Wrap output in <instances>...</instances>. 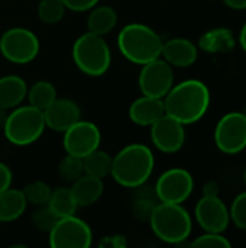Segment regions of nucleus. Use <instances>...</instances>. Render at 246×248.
I'll use <instances>...</instances> for the list:
<instances>
[{
    "mask_svg": "<svg viewBox=\"0 0 246 248\" xmlns=\"http://www.w3.org/2000/svg\"><path fill=\"white\" fill-rule=\"evenodd\" d=\"M43 119L46 128L55 132H65L81 119V109L77 102L67 97H57L45 110Z\"/></svg>",
    "mask_w": 246,
    "mask_h": 248,
    "instance_id": "15",
    "label": "nucleus"
},
{
    "mask_svg": "<svg viewBox=\"0 0 246 248\" xmlns=\"http://www.w3.org/2000/svg\"><path fill=\"white\" fill-rule=\"evenodd\" d=\"M245 182H246V170H245Z\"/></svg>",
    "mask_w": 246,
    "mask_h": 248,
    "instance_id": "39",
    "label": "nucleus"
},
{
    "mask_svg": "<svg viewBox=\"0 0 246 248\" xmlns=\"http://www.w3.org/2000/svg\"><path fill=\"white\" fill-rule=\"evenodd\" d=\"M154 166L155 158L149 147L144 144H129L113 157L110 176L117 185L136 189L148 182Z\"/></svg>",
    "mask_w": 246,
    "mask_h": 248,
    "instance_id": "2",
    "label": "nucleus"
},
{
    "mask_svg": "<svg viewBox=\"0 0 246 248\" xmlns=\"http://www.w3.org/2000/svg\"><path fill=\"white\" fill-rule=\"evenodd\" d=\"M165 113L164 99L142 94L129 106V118L135 125L151 126Z\"/></svg>",
    "mask_w": 246,
    "mask_h": 248,
    "instance_id": "17",
    "label": "nucleus"
},
{
    "mask_svg": "<svg viewBox=\"0 0 246 248\" xmlns=\"http://www.w3.org/2000/svg\"><path fill=\"white\" fill-rule=\"evenodd\" d=\"M164 41L148 25L129 23L123 26L117 35V46L120 54L133 64L144 65L161 57Z\"/></svg>",
    "mask_w": 246,
    "mask_h": 248,
    "instance_id": "3",
    "label": "nucleus"
},
{
    "mask_svg": "<svg viewBox=\"0 0 246 248\" xmlns=\"http://www.w3.org/2000/svg\"><path fill=\"white\" fill-rule=\"evenodd\" d=\"M112 161H113V157L109 153L97 148L83 158L84 173L99 177V179H104V177L110 176Z\"/></svg>",
    "mask_w": 246,
    "mask_h": 248,
    "instance_id": "24",
    "label": "nucleus"
},
{
    "mask_svg": "<svg viewBox=\"0 0 246 248\" xmlns=\"http://www.w3.org/2000/svg\"><path fill=\"white\" fill-rule=\"evenodd\" d=\"M216 147L225 154H238L246 148V115L231 112L220 118L215 129Z\"/></svg>",
    "mask_w": 246,
    "mask_h": 248,
    "instance_id": "10",
    "label": "nucleus"
},
{
    "mask_svg": "<svg viewBox=\"0 0 246 248\" xmlns=\"http://www.w3.org/2000/svg\"><path fill=\"white\" fill-rule=\"evenodd\" d=\"M26 97H28L30 106L43 112L58 97V94H57L55 86L51 81L39 80L28 89Z\"/></svg>",
    "mask_w": 246,
    "mask_h": 248,
    "instance_id": "23",
    "label": "nucleus"
},
{
    "mask_svg": "<svg viewBox=\"0 0 246 248\" xmlns=\"http://www.w3.org/2000/svg\"><path fill=\"white\" fill-rule=\"evenodd\" d=\"M128 246L126 237L120 234H113V235H104L99 241V247L101 248H125Z\"/></svg>",
    "mask_w": 246,
    "mask_h": 248,
    "instance_id": "32",
    "label": "nucleus"
},
{
    "mask_svg": "<svg viewBox=\"0 0 246 248\" xmlns=\"http://www.w3.org/2000/svg\"><path fill=\"white\" fill-rule=\"evenodd\" d=\"M236 39L231 29L215 28L204 32L199 39V46L209 54H223L235 49Z\"/></svg>",
    "mask_w": 246,
    "mask_h": 248,
    "instance_id": "20",
    "label": "nucleus"
},
{
    "mask_svg": "<svg viewBox=\"0 0 246 248\" xmlns=\"http://www.w3.org/2000/svg\"><path fill=\"white\" fill-rule=\"evenodd\" d=\"M210 105V92L200 80H184L171 87L164 97L165 113L184 126L200 121Z\"/></svg>",
    "mask_w": 246,
    "mask_h": 248,
    "instance_id": "1",
    "label": "nucleus"
},
{
    "mask_svg": "<svg viewBox=\"0 0 246 248\" xmlns=\"http://www.w3.org/2000/svg\"><path fill=\"white\" fill-rule=\"evenodd\" d=\"M67 7L62 0H41L38 4V17L45 25H55L65 16Z\"/></svg>",
    "mask_w": 246,
    "mask_h": 248,
    "instance_id": "26",
    "label": "nucleus"
},
{
    "mask_svg": "<svg viewBox=\"0 0 246 248\" xmlns=\"http://www.w3.org/2000/svg\"><path fill=\"white\" fill-rule=\"evenodd\" d=\"M116 25H117V12L112 6L96 4L93 9H90L88 17H87L88 32L104 36L110 33L116 28Z\"/></svg>",
    "mask_w": 246,
    "mask_h": 248,
    "instance_id": "21",
    "label": "nucleus"
},
{
    "mask_svg": "<svg viewBox=\"0 0 246 248\" xmlns=\"http://www.w3.org/2000/svg\"><path fill=\"white\" fill-rule=\"evenodd\" d=\"M103 190H104L103 179H99L86 173L71 183V193L78 208L94 205L101 198Z\"/></svg>",
    "mask_w": 246,
    "mask_h": 248,
    "instance_id": "18",
    "label": "nucleus"
},
{
    "mask_svg": "<svg viewBox=\"0 0 246 248\" xmlns=\"http://www.w3.org/2000/svg\"><path fill=\"white\" fill-rule=\"evenodd\" d=\"M30 221H32V225L38 231H41V232H49L54 228V225L57 224L58 218L51 211V208L48 205H41V206H36V209L32 212Z\"/></svg>",
    "mask_w": 246,
    "mask_h": 248,
    "instance_id": "29",
    "label": "nucleus"
},
{
    "mask_svg": "<svg viewBox=\"0 0 246 248\" xmlns=\"http://www.w3.org/2000/svg\"><path fill=\"white\" fill-rule=\"evenodd\" d=\"M28 202L22 190L6 189L0 193V222H13L26 211Z\"/></svg>",
    "mask_w": 246,
    "mask_h": 248,
    "instance_id": "22",
    "label": "nucleus"
},
{
    "mask_svg": "<svg viewBox=\"0 0 246 248\" xmlns=\"http://www.w3.org/2000/svg\"><path fill=\"white\" fill-rule=\"evenodd\" d=\"M28 93L26 81L19 76H4L0 78V108L4 110L22 105Z\"/></svg>",
    "mask_w": 246,
    "mask_h": 248,
    "instance_id": "19",
    "label": "nucleus"
},
{
    "mask_svg": "<svg viewBox=\"0 0 246 248\" xmlns=\"http://www.w3.org/2000/svg\"><path fill=\"white\" fill-rule=\"evenodd\" d=\"M151 141L161 153L173 154L183 148L186 142L184 125L173 116L164 113L151 126Z\"/></svg>",
    "mask_w": 246,
    "mask_h": 248,
    "instance_id": "14",
    "label": "nucleus"
},
{
    "mask_svg": "<svg viewBox=\"0 0 246 248\" xmlns=\"http://www.w3.org/2000/svg\"><path fill=\"white\" fill-rule=\"evenodd\" d=\"M228 7L235 10H244L246 9V0H222Z\"/></svg>",
    "mask_w": 246,
    "mask_h": 248,
    "instance_id": "36",
    "label": "nucleus"
},
{
    "mask_svg": "<svg viewBox=\"0 0 246 248\" xmlns=\"http://www.w3.org/2000/svg\"><path fill=\"white\" fill-rule=\"evenodd\" d=\"M239 44L242 46V49L246 52V23L242 26L241 33H239Z\"/></svg>",
    "mask_w": 246,
    "mask_h": 248,
    "instance_id": "37",
    "label": "nucleus"
},
{
    "mask_svg": "<svg viewBox=\"0 0 246 248\" xmlns=\"http://www.w3.org/2000/svg\"><path fill=\"white\" fill-rule=\"evenodd\" d=\"M197 55V46L187 38H173L162 44L161 58L173 67H190L196 62Z\"/></svg>",
    "mask_w": 246,
    "mask_h": 248,
    "instance_id": "16",
    "label": "nucleus"
},
{
    "mask_svg": "<svg viewBox=\"0 0 246 248\" xmlns=\"http://www.w3.org/2000/svg\"><path fill=\"white\" fill-rule=\"evenodd\" d=\"M48 235L52 248H88L93 243L91 228L75 215L59 218Z\"/></svg>",
    "mask_w": 246,
    "mask_h": 248,
    "instance_id": "8",
    "label": "nucleus"
},
{
    "mask_svg": "<svg viewBox=\"0 0 246 248\" xmlns=\"http://www.w3.org/2000/svg\"><path fill=\"white\" fill-rule=\"evenodd\" d=\"M12 182H13L12 170L4 163H0V193L9 189L12 186Z\"/></svg>",
    "mask_w": 246,
    "mask_h": 248,
    "instance_id": "34",
    "label": "nucleus"
},
{
    "mask_svg": "<svg viewBox=\"0 0 246 248\" xmlns=\"http://www.w3.org/2000/svg\"><path fill=\"white\" fill-rule=\"evenodd\" d=\"M38 36L26 28H10L0 36V54L13 64H29L39 54Z\"/></svg>",
    "mask_w": 246,
    "mask_h": 248,
    "instance_id": "7",
    "label": "nucleus"
},
{
    "mask_svg": "<svg viewBox=\"0 0 246 248\" xmlns=\"http://www.w3.org/2000/svg\"><path fill=\"white\" fill-rule=\"evenodd\" d=\"M148 222L155 237L167 244L184 243L193 228L191 217L181 203H157Z\"/></svg>",
    "mask_w": 246,
    "mask_h": 248,
    "instance_id": "4",
    "label": "nucleus"
},
{
    "mask_svg": "<svg viewBox=\"0 0 246 248\" xmlns=\"http://www.w3.org/2000/svg\"><path fill=\"white\" fill-rule=\"evenodd\" d=\"M203 195H209V196H216L219 195V186L216 182H209L204 187H203Z\"/></svg>",
    "mask_w": 246,
    "mask_h": 248,
    "instance_id": "35",
    "label": "nucleus"
},
{
    "mask_svg": "<svg viewBox=\"0 0 246 248\" xmlns=\"http://www.w3.org/2000/svg\"><path fill=\"white\" fill-rule=\"evenodd\" d=\"M46 125L43 119V112L26 105L13 108L7 113L3 132L6 140L17 147H26L36 142L43 134Z\"/></svg>",
    "mask_w": 246,
    "mask_h": 248,
    "instance_id": "6",
    "label": "nucleus"
},
{
    "mask_svg": "<svg viewBox=\"0 0 246 248\" xmlns=\"http://www.w3.org/2000/svg\"><path fill=\"white\" fill-rule=\"evenodd\" d=\"M231 221L239 228L246 231V192L238 195L231 206Z\"/></svg>",
    "mask_w": 246,
    "mask_h": 248,
    "instance_id": "30",
    "label": "nucleus"
},
{
    "mask_svg": "<svg viewBox=\"0 0 246 248\" xmlns=\"http://www.w3.org/2000/svg\"><path fill=\"white\" fill-rule=\"evenodd\" d=\"M22 192L26 198V202L33 206L46 205L51 198V193H52L49 185L42 180H35V182L28 183Z\"/></svg>",
    "mask_w": 246,
    "mask_h": 248,
    "instance_id": "28",
    "label": "nucleus"
},
{
    "mask_svg": "<svg viewBox=\"0 0 246 248\" xmlns=\"http://www.w3.org/2000/svg\"><path fill=\"white\" fill-rule=\"evenodd\" d=\"M67 10L72 12H87L93 9L96 4H99L100 0H62Z\"/></svg>",
    "mask_w": 246,
    "mask_h": 248,
    "instance_id": "33",
    "label": "nucleus"
},
{
    "mask_svg": "<svg viewBox=\"0 0 246 248\" xmlns=\"http://www.w3.org/2000/svg\"><path fill=\"white\" fill-rule=\"evenodd\" d=\"M58 174L64 182L72 183L74 180H77L80 176L84 174L83 158H80L77 155L67 154L58 163Z\"/></svg>",
    "mask_w": 246,
    "mask_h": 248,
    "instance_id": "27",
    "label": "nucleus"
},
{
    "mask_svg": "<svg viewBox=\"0 0 246 248\" xmlns=\"http://www.w3.org/2000/svg\"><path fill=\"white\" fill-rule=\"evenodd\" d=\"M6 116H7V110L1 109L0 108V129H3V125H4V121H6Z\"/></svg>",
    "mask_w": 246,
    "mask_h": 248,
    "instance_id": "38",
    "label": "nucleus"
},
{
    "mask_svg": "<svg viewBox=\"0 0 246 248\" xmlns=\"http://www.w3.org/2000/svg\"><path fill=\"white\" fill-rule=\"evenodd\" d=\"M71 54L77 68L90 77L106 74L112 64V52L106 39L88 31L75 39Z\"/></svg>",
    "mask_w": 246,
    "mask_h": 248,
    "instance_id": "5",
    "label": "nucleus"
},
{
    "mask_svg": "<svg viewBox=\"0 0 246 248\" xmlns=\"http://www.w3.org/2000/svg\"><path fill=\"white\" fill-rule=\"evenodd\" d=\"M46 205L51 208V211L57 215L58 219L75 215V212L78 209V205L71 193V189H67V187L54 190L51 193V198Z\"/></svg>",
    "mask_w": 246,
    "mask_h": 248,
    "instance_id": "25",
    "label": "nucleus"
},
{
    "mask_svg": "<svg viewBox=\"0 0 246 248\" xmlns=\"http://www.w3.org/2000/svg\"><path fill=\"white\" fill-rule=\"evenodd\" d=\"M193 247L202 248H231V241L219 232H206L197 237L193 243Z\"/></svg>",
    "mask_w": 246,
    "mask_h": 248,
    "instance_id": "31",
    "label": "nucleus"
},
{
    "mask_svg": "<svg viewBox=\"0 0 246 248\" xmlns=\"http://www.w3.org/2000/svg\"><path fill=\"white\" fill-rule=\"evenodd\" d=\"M138 84L142 94L164 99L174 86L173 65L161 57L144 64L139 73Z\"/></svg>",
    "mask_w": 246,
    "mask_h": 248,
    "instance_id": "11",
    "label": "nucleus"
},
{
    "mask_svg": "<svg viewBox=\"0 0 246 248\" xmlns=\"http://www.w3.org/2000/svg\"><path fill=\"white\" fill-rule=\"evenodd\" d=\"M194 189V179L186 169L174 167L164 171L155 183V196L159 202L183 203Z\"/></svg>",
    "mask_w": 246,
    "mask_h": 248,
    "instance_id": "9",
    "label": "nucleus"
},
{
    "mask_svg": "<svg viewBox=\"0 0 246 248\" xmlns=\"http://www.w3.org/2000/svg\"><path fill=\"white\" fill-rule=\"evenodd\" d=\"M64 134V150L67 154L84 158L94 150L100 147L101 132L97 125L90 121L80 119L72 126H70Z\"/></svg>",
    "mask_w": 246,
    "mask_h": 248,
    "instance_id": "12",
    "label": "nucleus"
},
{
    "mask_svg": "<svg viewBox=\"0 0 246 248\" xmlns=\"http://www.w3.org/2000/svg\"><path fill=\"white\" fill-rule=\"evenodd\" d=\"M194 217L199 225L206 232H225L231 222V214L225 202L216 196L203 195L194 209Z\"/></svg>",
    "mask_w": 246,
    "mask_h": 248,
    "instance_id": "13",
    "label": "nucleus"
}]
</instances>
